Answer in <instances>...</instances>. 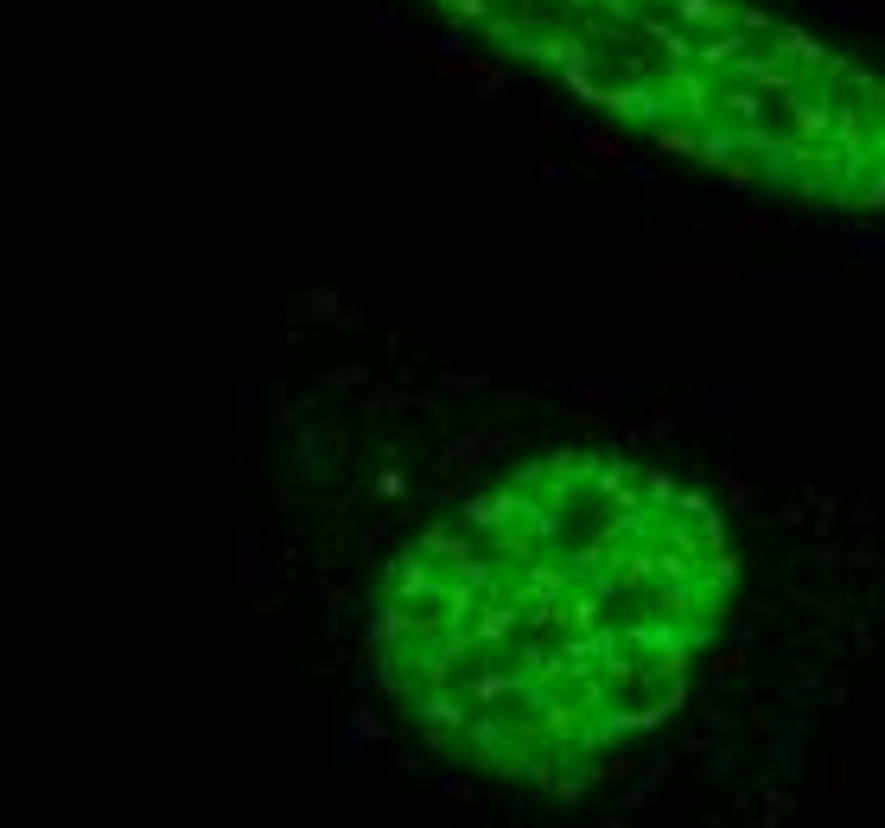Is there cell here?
I'll list each match as a JSON object with an SVG mask.
<instances>
[{
    "mask_svg": "<svg viewBox=\"0 0 885 828\" xmlns=\"http://www.w3.org/2000/svg\"><path fill=\"white\" fill-rule=\"evenodd\" d=\"M739 612L720 504L631 453H548L440 510L376 593V669L440 758L567 790L682 707Z\"/></svg>",
    "mask_w": 885,
    "mask_h": 828,
    "instance_id": "cell-1",
    "label": "cell"
},
{
    "mask_svg": "<svg viewBox=\"0 0 885 828\" xmlns=\"http://www.w3.org/2000/svg\"><path fill=\"white\" fill-rule=\"evenodd\" d=\"M644 141L815 211L885 204V71L752 0H433Z\"/></svg>",
    "mask_w": 885,
    "mask_h": 828,
    "instance_id": "cell-2",
    "label": "cell"
}]
</instances>
